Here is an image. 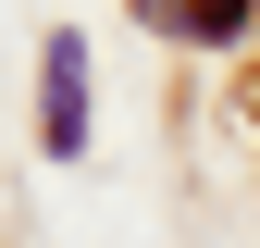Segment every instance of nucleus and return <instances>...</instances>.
<instances>
[{"label": "nucleus", "mask_w": 260, "mask_h": 248, "mask_svg": "<svg viewBox=\"0 0 260 248\" xmlns=\"http://www.w3.org/2000/svg\"><path fill=\"white\" fill-rule=\"evenodd\" d=\"M38 149L50 162H87V38L75 25L38 50Z\"/></svg>", "instance_id": "1"}, {"label": "nucleus", "mask_w": 260, "mask_h": 248, "mask_svg": "<svg viewBox=\"0 0 260 248\" xmlns=\"http://www.w3.org/2000/svg\"><path fill=\"white\" fill-rule=\"evenodd\" d=\"M186 38H248V0H186Z\"/></svg>", "instance_id": "2"}]
</instances>
